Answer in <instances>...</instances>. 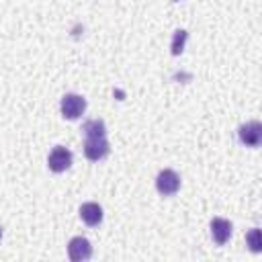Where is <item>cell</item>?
Masks as SVG:
<instances>
[{
    "label": "cell",
    "mask_w": 262,
    "mask_h": 262,
    "mask_svg": "<svg viewBox=\"0 0 262 262\" xmlns=\"http://www.w3.org/2000/svg\"><path fill=\"white\" fill-rule=\"evenodd\" d=\"M156 188H158L160 194L170 196L180 188V176L174 170H162L156 178Z\"/></svg>",
    "instance_id": "1"
},
{
    "label": "cell",
    "mask_w": 262,
    "mask_h": 262,
    "mask_svg": "<svg viewBox=\"0 0 262 262\" xmlns=\"http://www.w3.org/2000/svg\"><path fill=\"white\" fill-rule=\"evenodd\" d=\"M68 254L74 262H82V260H88L92 256V246L86 237L78 235V237H72L70 244H68Z\"/></svg>",
    "instance_id": "6"
},
{
    "label": "cell",
    "mask_w": 262,
    "mask_h": 262,
    "mask_svg": "<svg viewBox=\"0 0 262 262\" xmlns=\"http://www.w3.org/2000/svg\"><path fill=\"white\" fill-rule=\"evenodd\" d=\"M86 111V100L80 94H66L61 98V115L66 119H78Z\"/></svg>",
    "instance_id": "3"
},
{
    "label": "cell",
    "mask_w": 262,
    "mask_h": 262,
    "mask_svg": "<svg viewBox=\"0 0 262 262\" xmlns=\"http://www.w3.org/2000/svg\"><path fill=\"white\" fill-rule=\"evenodd\" d=\"M80 217H82V221L86 225L94 227V225H98L102 221V207L98 203H84L80 207Z\"/></svg>",
    "instance_id": "7"
},
{
    "label": "cell",
    "mask_w": 262,
    "mask_h": 262,
    "mask_svg": "<svg viewBox=\"0 0 262 262\" xmlns=\"http://www.w3.org/2000/svg\"><path fill=\"white\" fill-rule=\"evenodd\" d=\"M82 131H84L86 137H104V135H106V127H104V123H102L100 119H90V121H86L84 127H82Z\"/></svg>",
    "instance_id": "9"
},
{
    "label": "cell",
    "mask_w": 262,
    "mask_h": 262,
    "mask_svg": "<svg viewBox=\"0 0 262 262\" xmlns=\"http://www.w3.org/2000/svg\"><path fill=\"white\" fill-rule=\"evenodd\" d=\"M246 239H248V246H250V250H252V252H260V250H262L260 229H256V227H254V229L248 233V237H246Z\"/></svg>",
    "instance_id": "11"
},
{
    "label": "cell",
    "mask_w": 262,
    "mask_h": 262,
    "mask_svg": "<svg viewBox=\"0 0 262 262\" xmlns=\"http://www.w3.org/2000/svg\"><path fill=\"white\" fill-rule=\"evenodd\" d=\"M47 166L51 172H66L72 166V151L66 147H53V151L47 158Z\"/></svg>",
    "instance_id": "4"
},
{
    "label": "cell",
    "mask_w": 262,
    "mask_h": 262,
    "mask_svg": "<svg viewBox=\"0 0 262 262\" xmlns=\"http://www.w3.org/2000/svg\"><path fill=\"white\" fill-rule=\"evenodd\" d=\"M237 137L244 145L248 147H256L260 145V139H262V125L258 121H250V123H244L239 129H237Z\"/></svg>",
    "instance_id": "2"
},
{
    "label": "cell",
    "mask_w": 262,
    "mask_h": 262,
    "mask_svg": "<svg viewBox=\"0 0 262 262\" xmlns=\"http://www.w3.org/2000/svg\"><path fill=\"white\" fill-rule=\"evenodd\" d=\"M0 237H2V227H0Z\"/></svg>",
    "instance_id": "12"
},
{
    "label": "cell",
    "mask_w": 262,
    "mask_h": 262,
    "mask_svg": "<svg viewBox=\"0 0 262 262\" xmlns=\"http://www.w3.org/2000/svg\"><path fill=\"white\" fill-rule=\"evenodd\" d=\"M211 235H213V239H215L219 246H223V244L229 239V235H231V223H229L227 219L215 217V219L211 221Z\"/></svg>",
    "instance_id": "8"
},
{
    "label": "cell",
    "mask_w": 262,
    "mask_h": 262,
    "mask_svg": "<svg viewBox=\"0 0 262 262\" xmlns=\"http://www.w3.org/2000/svg\"><path fill=\"white\" fill-rule=\"evenodd\" d=\"M172 2H178V0H172Z\"/></svg>",
    "instance_id": "13"
},
{
    "label": "cell",
    "mask_w": 262,
    "mask_h": 262,
    "mask_svg": "<svg viewBox=\"0 0 262 262\" xmlns=\"http://www.w3.org/2000/svg\"><path fill=\"white\" fill-rule=\"evenodd\" d=\"M108 141L104 137H86V143H84V154L88 160L92 162H98L102 160L106 154H108Z\"/></svg>",
    "instance_id": "5"
},
{
    "label": "cell",
    "mask_w": 262,
    "mask_h": 262,
    "mask_svg": "<svg viewBox=\"0 0 262 262\" xmlns=\"http://www.w3.org/2000/svg\"><path fill=\"white\" fill-rule=\"evenodd\" d=\"M186 37H188V33H186L184 29H178V31H174V37H172V45H170V49H172V55H180V53H182V49H184V43H186Z\"/></svg>",
    "instance_id": "10"
}]
</instances>
